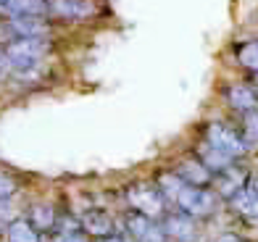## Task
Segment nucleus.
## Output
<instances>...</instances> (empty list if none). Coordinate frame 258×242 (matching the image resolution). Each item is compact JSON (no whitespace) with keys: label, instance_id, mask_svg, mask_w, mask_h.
<instances>
[{"label":"nucleus","instance_id":"f257e3e1","mask_svg":"<svg viewBox=\"0 0 258 242\" xmlns=\"http://www.w3.org/2000/svg\"><path fill=\"white\" fill-rule=\"evenodd\" d=\"M158 190L163 192V198L171 200L182 213L192 216V218H208L219 205V198L208 187H190L177 174H161Z\"/></svg>","mask_w":258,"mask_h":242},{"label":"nucleus","instance_id":"f03ea898","mask_svg":"<svg viewBox=\"0 0 258 242\" xmlns=\"http://www.w3.org/2000/svg\"><path fill=\"white\" fill-rule=\"evenodd\" d=\"M48 53V40L45 37H14L6 42L3 58L6 66H14L19 71L32 68L34 63H40V58Z\"/></svg>","mask_w":258,"mask_h":242},{"label":"nucleus","instance_id":"7ed1b4c3","mask_svg":"<svg viewBox=\"0 0 258 242\" xmlns=\"http://www.w3.org/2000/svg\"><path fill=\"white\" fill-rule=\"evenodd\" d=\"M126 203H129V211H137L148 218H161L166 213V198L158 190V184H150V182L132 184L126 190Z\"/></svg>","mask_w":258,"mask_h":242},{"label":"nucleus","instance_id":"20e7f679","mask_svg":"<svg viewBox=\"0 0 258 242\" xmlns=\"http://www.w3.org/2000/svg\"><path fill=\"white\" fill-rule=\"evenodd\" d=\"M206 142L214 145V147H219L221 153H227V155H232V158H240L245 150H248V145H245L242 134H240L237 129H232V126H227V124H219V121H214V124L206 126Z\"/></svg>","mask_w":258,"mask_h":242},{"label":"nucleus","instance_id":"39448f33","mask_svg":"<svg viewBox=\"0 0 258 242\" xmlns=\"http://www.w3.org/2000/svg\"><path fill=\"white\" fill-rule=\"evenodd\" d=\"M161 229L166 239H174V242H195L198 239V218L187 216L182 211H174V213H163L161 216Z\"/></svg>","mask_w":258,"mask_h":242},{"label":"nucleus","instance_id":"423d86ee","mask_svg":"<svg viewBox=\"0 0 258 242\" xmlns=\"http://www.w3.org/2000/svg\"><path fill=\"white\" fill-rule=\"evenodd\" d=\"M124 229L137 242H166V234H163V229L156 218H148L137 211H129L124 216Z\"/></svg>","mask_w":258,"mask_h":242},{"label":"nucleus","instance_id":"0eeeda50","mask_svg":"<svg viewBox=\"0 0 258 242\" xmlns=\"http://www.w3.org/2000/svg\"><path fill=\"white\" fill-rule=\"evenodd\" d=\"M248 171H245L242 166H237V160H234L232 166H227L224 171H219V174H214V182H211V187H216V198H224L229 200L234 192H240L242 187H248Z\"/></svg>","mask_w":258,"mask_h":242},{"label":"nucleus","instance_id":"6e6552de","mask_svg":"<svg viewBox=\"0 0 258 242\" xmlns=\"http://www.w3.org/2000/svg\"><path fill=\"white\" fill-rule=\"evenodd\" d=\"M48 3V14L66 19V21H82L95 16V3L92 0H45Z\"/></svg>","mask_w":258,"mask_h":242},{"label":"nucleus","instance_id":"1a4fd4ad","mask_svg":"<svg viewBox=\"0 0 258 242\" xmlns=\"http://www.w3.org/2000/svg\"><path fill=\"white\" fill-rule=\"evenodd\" d=\"M79 229L85 232L87 237H108V234H116V224H113V218L105 213L103 208H90L82 213L79 218Z\"/></svg>","mask_w":258,"mask_h":242},{"label":"nucleus","instance_id":"9d476101","mask_svg":"<svg viewBox=\"0 0 258 242\" xmlns=\"http://www.w3.org/2000/svg\"><path fill=\"white\" fill-rule=\"evenodd\" d=\"M6 29L14 37H45L50 27L45 21V16H11Z\"/></svg>","mask_w":258,"mask_h":242},{"label":"nucleus","instance_id":"9b49d317","mask_svg":"<svg viewBox=\"0 0 258 242\" xmlns=\"http://www.w3.org/2000/svg\"><path fill=\"white\" fill-rule=\"evenodd\" d=\"M174 174H177L184 184H190V187H211V182H214V174H211V171L198 158L182 160Z\"/></svg>","mask_w":258,"mask_h":242},{"label":"nucleus","instance_id":"f8f14e48","mask_svg":"<svg viewBox=\"0 0 258 242\" xmlns=\"http://www.w3.org/2000/svg\"><path fill=\"white\" fill-rule=\"evenodd\" d=\"M27 221H29L34 229H37L40 234H42V232H58V229H61V218H58V211L53 208V205H45V203L32 205Z\"/></svg>","mask_w":258,"mask_h":242},{"label":"nucleus","instance_id":"ddd939ff","mask_svg":"<svg viewBox=\"0 0 258 242\" xmlns=\"http://www.w3.org/2000/svg\"><path fill=\"white\" fill-rule=\"evenodd\" d=\"M227 103L240 113L255 111L258 108V92L250 85H232V87H227Z\"/></svg>","mask_w":258,"mask_h":242},{"label":"nucleus","instance_id":"4468645a","mask_svg":"<svg viewBox=\"0 0 258 242\" xmlns=\"http://www.w3.org/2000/svg\"><path fill=\"white\" fill-rule=\"evenodd\" d=\"M227 203H229V208L237 213V216L253 218V221L258 218V195H255L250 187H242L240 192H234Z\"/></svg>","mask_w":258,"mask_h":242},{"label":"nucleus","instance_id":"2eb2a0df","mask_svg":"<svg viewBox=\"0 0 258 242\" xmlns=\"http://www.w3.org/2000/svg\"><path fill=\"white\" fill-rule=\"evenodd\" d=\"M198 160L211 171V174H219V171H224L227 166H232L237 158H232V155H227V153H221L219 147H214V145H203V147H198Z\"/></svg>","mask_w":258,"mask_h":242},{"label":"nucleus","instance_id":"dca6fc26","mask_svg":"<svg viewBox=\"0 0 258 242\" xmlns=\"http://www.w3.org/2000/svg\"><path fill=\"white\" fill-rule=\"evenodd\" d=\"M6 239L8 242H42V234L27 221V218H16V221L8 224Z\"/></svg>","mask_w":258,"mask_h":242},{"label":"nucleus","instance_id":"f3484780","mask_svg":"<svg viewBox=\"0 0 258 242\" xmlns=\"http://www.w3.org/2000/svg\"><path fill=\"white\" fill-rule=\"evenodd\" d=\"M234 55H237V63L242 68H248V71L258 74V40H248V42L237 45Z\"/></svg>","mask_w":258,"mask_h":242},{"label":"nucleus","instance_id":"a211bd4d","mask_svg":"<svg viewBox=\"0 0 258 242\" xmlns=\"http://www.w3.org/2000/svg\"><path fill=\"white\" fill-rule=\"evenodd\" d=\"M8 14L11 16H48V3L45 0H14Z\"/></svg>","mask_w":258,"mask_h":242},{"label":"nucleus","instance_id":"6ab92c4d","mask_svg":"<svg viewBox=\"0 0 258 242\" xmlns=\"http://www.w3.org/2000/svg\"><path fill=\"white\" fill-rule=\"evenodd\" d=\"M240 134H242V140H245L248 147L258 145V108L242 113V129H240Z\"/></svg>","mask_w":258,"mask_h":242},{"label":"nucleus","instance_id":"aec40b11","mask_svg":"<svg viewBox=\"0 0 258 242\" xmlns=\"http://www.w3.org/2000/svg\"><path fill=\"white\" fill-rule=\"evenodd\" d=\"M16 192H19V182L11 174H6V171H0V203L11 200Z\"/></svg>","mask_w":258,"mask_h":242},{"label":"nucleus","instance_id":"412c9836","mask_svg":"<svg viewBox=\"0 0 258 242\" xmlns=\"http://www.w3.org/2000/svg\"><path fill=\"white\" fill-rule=\"evenodd\" d=\"M53 242H87V234L82 232H77V229H61V232H55V239Z\"/></svg>","mask_w":258,"mask_h":242},{"label":"nucleus","instance_id":"4be33fe9","mask_svg":"<svg viewBox=\"0 0 258 242\" xmlns=\"http://www.w3.org/2000/svg\"><path fill=\"white\" fill-rule=\"evenodd\" d=\"M214 242H248L242 234H234V232H224V234H219Z\"/></svg>","mask_w":258,"mask_h":242},{"label":"nucleus","instance_id":"5701e85b","mask_svg":"<svg viewBox=\"0 0 258 242\" xmlns=\"http://www.w3.org/2000/svg\"><path fill=\"white\" fill-rule=\"evenodd\" d=\"M95 242H126V239L119 237V234H108V237H100V239H95Z\"/></svg>","mask_w":258,"mask_h":242},{"label":"nucleus","instance_id":"b1692460","mask_svg":"<svg viewBox=\"0 0 258 242\" xmlns=\"http://www.w3.org/2000/svg\"><path fill=\"white\" fill-rule=\"evenodd\" d=\"M248 187H250V190H253V192L258 195V174H253V177L248 179Z\"/></svg>","mask_w":258,"mask_h":242},{"label":"nucleus","instance_id":"393cba45","mask_svg":"<svg viewBox=\"0 0 258 242\" xmlns=\"http://www.w3.org/2000/svg\"><path fill=\"white\" fill-rule=\"evenodd\" d=\"M11 6H14V0H0V11H6V14L11 11Z\"/></svg>","mask_w":258,"mask_h":242},{"label":"nucleus","instance_id":"a878e982","mask_svg":"<svg viewBox=\"0 0 258 242\" xmlns=\"http://www.w3.org/2000/svg\"><path fill=\"white\" fill-rule=\"evenodd\" d=\"M6 71V58H3V50H0V74Z\"/></svg>","mask_w":258,"mask_h":242}]
</instances>
